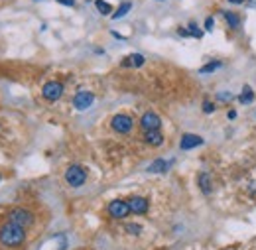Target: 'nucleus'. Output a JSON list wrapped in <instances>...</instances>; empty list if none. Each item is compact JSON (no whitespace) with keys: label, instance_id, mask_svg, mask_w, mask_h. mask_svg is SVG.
<instances>
[{"label":"nucleus","instance_id":"obj_14","mask_svg":"<svg viewBox=\"0 0 256 250\" xmlns=\"http://www.w3.org/2000/svg\"><path fill=\"white\" fill-rule=\"evenodd\" d=\"M168 168H170V164H168L166 160L158 158V160H154V162L148 166V174H166Z\"/></svg>","mask_w":256,"mask_h":250},{"label":"nucleus","instance_id":"obj_30","mask_svg":"<svg viewBox=\"0 0 256 250\" xmlns=\"http://www.w3.org/2000/svg\"><path fill=\"white\" fill-rule=\"evenodd\" d=\"M0 179H2V177H0Z\"/></svg>","mask_w":256,"mask_h":250},{"label":"nucleus","instance_id":"obj_13","mask_svg":"<svg viewBox=\"0 0 256 250\" xmlns=\"http://www.w3.org/2000/svg\"><path fill=\"white\" fill-rule=\"evenodd\" d=\"M197 183H199V189H201L205 195H209V193H211L213 183H211V175H209L207 172H201V174L197 175Z\"/></svg>","mask_w":256,"mask_h":250},{"label":"nucleus","instance_id":"obj_26","mask_svg":"<svg viewBox=\"0 0 256 250\" xmlns=\"http://www.w3.org/2000/svg\"><path fill=\"white\" fill-rule=\"evenodd\" d=\"M178 32H179V36H183V38H187V36H191V34H189V32L185 30V28H179Z\"/></svg>","mask_w":256,"mask_h":250},{"label":"nucleus","instance_id":"obj_18","mask_svg":"<svg viewBox=\"0 0 256 250\" xmlns=\"http://www.w3.org/2000/svg\"><path fill=\"white\" fill-rule=\"evenodd\" d=\"M95 6H97V10H99L102 16H106V14L112 12V6H110L108 2H104V0H95Z\"/></svg>","mask_w":256,"mask_h":250},{"label":"nucleus","instance_id":"obj_12","mask_svg":"<svg viewBox=\"0 0 256 250\" xmlns=\"http://www.w3.org/2000/svg\"><path fill=\"white\" fill-rule=\"evenodd\" d=\"M144 63H146V59H144V55H140V53L126 55V57L120 61V65H122V67H142Z\"/></svg>","mask_w":256,"mask_h":250},{"label":"nucleus","instance_id":"obj_9","mask_svg":"<svg viewBox=\"0 0 256 250\" xmlns=\"http://www.w3.org/2000/svg\"><path fill=\"white\" fill-rule=\"evenodd\" d=\"M128 205H130V211L134 215H144V213H148V207H150L146 197H130L128 199Z\"/></svg>","mask_w":256,"mask_h":250},{"label":"nucleus","instance_id":"obj_22","mask_svg":"<svg viewBox=\"0 0 256 250\" xmlns=\"http://www.w3.org/2000/svg\"><path fill=\"white\" fill-rule=\"evenodd\" d=\"M230 99H232L230 93H219V95H217V100H221V102H229Z\"/></svg>","mask_w":256,"mask_h":250},{"label":"nucleus","instance_id":"obj_3","mask_svg":"<svg viewBox=\"0 0 256 250\" xmlns=\"http://www.w3.org/2000/svg\"><path fill=\"white\" fill-rule=\"evenodd\" d=\"M110 126H112V130L116 134H128V132H132V128H134V120L128 114H116L110 120Z\"/></svg>","mask_w":256,"mask_h":250},{"label":"nucleus","instance_id":"obj_11","mask_svg":"<svg viewBox=\"0 0 256 250\" xmlns=\"http://www.w3.org/2000/svg\"><path fill=\"white\" fill-rule=\"evenodd\" d=\"M144 142H146L148 146L158 148V146L164 144V136H162L160 130H148V132H144Z\"/></svg>","mask_w":256,"mask_h":250},{"label":"nucleus","instance_id":"obj_8","mask_svg":"<svg viewBox=\"0 0 256 250\" xmlns=\"http://www.w3.org/2000/svg\"><path fill=\"white\" fill-rule=\"evenodd\" d=\"M95 102V95L91 91H79L75 97H73V106L77 110H87L91 104Z\"/></svg>","mask_w":256,"mask_h":250},{"label":"nucleus","instance_id":"obj_2","mask_svg":"<svg viewBox=\"0 0 256 250\" xmlns=\"http://www.w3.org/2000/svg\"><path fill=\"white\" fill-rule=\"evenodd\" d=\"M8 221H12V223H16V225H20V226H32L34 225V221H36V217H34V213L32 211H28V209H24V207H14L10 213H8Z\"/></svg>","mask_w":256,"mask_h":250},{"label":"nucleus","instance_id":"obj_23","mask_svg":"<svg viewBox=\"0 0 256 250\" xmlns=\"http://www.w3.org/2000/svg\"><path fill=\"white\" fill-rule=\"evenodd\" d=\"M203 110H205L207 114H211V112L215 110V104H213V102H209V100H205V102H203Z\"/></svg>","mask_w":256,"mask_h":250},{"label":"nucleus","instance_id":"obj_28","mask_svg":"<svg viewBox=\"0 0 256 250\" xmlns=\"http://www.w3.org/2000/svg\"><path fill=\"white\" fill-rule=\"evenodd\" d=\"M248 6H250V8H256V0H248Z\"/></svg>","mask_w":256,"mask_h":250},{"label":"nucleus","instance_id":"obj_17","mask_svg":"<svg viewBox=\"0 0 256 250\" xmlns=\"http://www.w3.org/2000/svg\"><path fill=\"white\" fill-rule=\"evenodd\" d=\"M130 8H132V2H122L120 6H118V10L114 12V20H118V18H122V16H126L128 12H130Z\"/></svg>","mask_w":256,"mask_h":250},{"label":"nucleus","instance_id":"obj_15","mask_svg":"<svg viewBox=\"0 0 256 250\" xmlns=\"http://www.w3.org/2000/svg\"><path fill=\"white\" fill-rule=\"evenodd\" d=\"M223 16H225L227 24H229L232 30L240 28V18H238V14H236V12H223Z\"/></svg>","mask_w":256,"mask_h":250},{"label":"nucleus","instance_id":"obj_5","mask_svg":"<svg viewBox=\"0 0 256 250\" xmlns=\"http://www.w3.org/2000/svg\"><path fill=\"white\" fill-rule=\"evenodd\" d=\"M106 211H108V215L112 217V219H124V217H128L132 211H130V205H128V201H122V199H114L108 207H106Z\"/></svg>","mask_w":256,"mask_h":250},{"label":"nucleus","instance_id":"obj_10","mask_svg":"<svg viewBox=\"0 0 256 250\" xmlns=\"http://www.w3.org/2000/svg\"><path fill=\"white\" fill-rule=\"evenodd\" d=\"M203 144V138L201 136H197V134H183L181 136V142H179V148L181 150H193V148H197V146H201Z\"/></svg>","mask_w":256,"mask_h":250},{"label":"nucleus","instance_id":"obj_24","mask_svg":"<svg viewBox=\"0 0 256 250\" xmlns=\"http://www.w3.org/2000/svg\"><path fill=\"white\" fill-rule=\"evenodd\" d=\"M57 2L63 6H75V0H57Z\"/></svg>","mask_w":256,"mask_h":250},{"label":"nucleus","instance_id":"obj_27","mask_svg":"<svg viewBox=\"0 0 256 250\" xmlns=\"http://www.w3.org/2000/svg\"><path fill=\"white\" fill-rule=\"evenodd\" d=\"M227 118H229V120L236 118V112H234V110H229V112H227Z\"/></svg>","mask_w":256,"mask_h":250},{"label":"nucleus","instance_id":"obj_16","mask_svg":"<svg viewBox=\"0 0 256 250\" xmlns=\"http://www.w3.org/2000/svg\"><path fill=\"white\" fill-rule=\"evenodd\" d=\"M238 100L242 102V104H250L252 100H254V93H252V89L246 85L244 89H242V93H240V97H238Z\"/></svg>","mask_w":256,"mask_h":250},{"label":"nucleus","instance_id":"obj_19","mask_svg":"<svg viewBox=\"0 0 256 250\" xmlns=\"http://www.w3.org/2000/svg\"><path fill=\"white\" fill-rule=\"evenodd\" d=\"M221 65H223L221 61H211V63H207V65H203V67L199 69V73H213V71H217V69H219Z\"/></svg>","mask_w":256,"mask_h":250},{"label":"nucleus","instance_id":"obj_29","mask_svg":"<svg viewBox=\"0 0 256 250\" xmlns=\"http://www.w3.org/2000/svg\"><path fill=\"white\" fill-rule=\"evenodd\" d=\"M229 2H230V4H242L244 0H229Z\"/></svg>","mask_w":256,"mask_h":250},{"label":"nucleus","instance_id":"obj_20","mask_svg":"<svg viewBox=\"0 0 256 250\" xmlns=\"http://www.w3.org/2000/svg\"><path fill=\"white\" fill-rule=\"evenodd\" d=\"M189 34H191L193 38H203V32L199 30V26H197L195 22H191V24H189Z\"/></svg>","mask_w":256,"mask_h":250},{"label":"nucleus","instance_id":"obj_25","mask_svg":"<svg viewBox=\"0 0 256 250\" xmlns=\"http://www.w3.org/2000/svg\"><path fill=\"white\" fill-rule=\"evenodd\" d=\"M205 30H207V32L213 30V18H207V20H205Z\"/></svg>","mask_w":256,"mask_h":250},{"label":"nucleus","instance_id":"obj_1","mask_svg":"<svg viewBox=\"0 0 256 250\" xmlns=\"http://www.w3.org/2000/svg\"><path fill=\"white\" fill-rule=\"evenodd\" d=\"M24 238H26L24 226H20V225H16L12 221H8V223H4L2 226H0V242H2L4 246H10V248L20 246L24 242Z\"/></svg>","mask_w":256,"mask_h":250},{"label":"nucleus","instance_id":"obj_21","mask_svg":"<svg viewBox=\"0 0 256 250\" xmlns=\"http://www.w3.org/2000/svg\"><path fill=\"white\" fill-rule=\"evenodd\" d=\"M126 232H130V234H140V232H142V226H140V225H126Z\"/></svg>","mask_w":256,"mask_h":250},{"label":"nucleus","instance_id":"obj_6","mask_svg":"<svg viewBox=\"0 0 256 250\" xmlns=\"http://www.w3.org/2000/svg\"><path fill=\"white\" fill-rule=\"evenodd\" d=\"M42 95H44V99L50 100V102L61 99V95H63V83H59V81H48V83L44 85V89H42Z\"/></svg>","mask_w":256,"mask_h":250},{"label":"nucleus","instance_id":"obj_7","mask_svg":"<svg viewBox=\"0 0 256 250\" xmlns=\"http://www.w3.org/2000/svg\"><path fill=\"white\" fill-rule=\"evenodd\" d=\"M160 126H162V120H160V116L156 114V112H144L142 114V118H140V128L144 130V132H148V130H160Z\"/></svg>","mask_w":256,"mask_h":250},{"label":"nucleus","instance_id":"obj_4","mask_svg":"<svg viewBox=\"0 0 256 250\" xmlns=\"http://www.w3.org/2000/svg\"><path fill=\"white\" fill-rule=\"evenodd\" d=\"M65 181L71 185V187H81L85 181H87V172L81 168V166H69L65 170Z\"/></svg>","mask_w":256,"mask_h":250}]
</instances>
